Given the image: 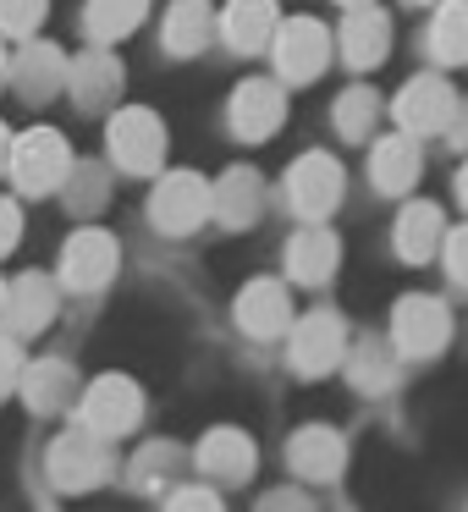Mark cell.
Returning a JSON list of instances; mask_svg holds the SVG:
<instances>
[{"mask_svg": "<svg viewBox=\"0 0 468 512\" xmlns=\"http://www.w3.org/2000/svg\"><path fill=\"white\" fill-rule=\"evenodd\" d=\"M408 177H413V149L408 144H386L380 149V182L391 188V182H408Z\"/></svg>", "mask_w": 468, "mask_h": 512, "instance_id": "3957f363", "label": "cell"}, {"mask_svg": "<svg viewBox=\"0 0 468 512\" xmlns=\"http://www.w3.org/2000/svg\"><path fill=\"white\" fill-rule=\"evenodd\" d=\"M435 50H441L446 61L468 56V6H452V12L441 17V28H435Z\"/></svg>", "mask_w": 468, "mask_h": 512, "instance_id": "6da1fadb", "label": "cell"}, {"mask_svg": "<svg viewBox=\"0 0 468 512\" xmlns=\"http://www.w3.org/2000/svg\"><path fill=\"white\" fill-rule=\"evenodd\" d=\"M56 166H61V144H56V138H34V144H28V155H23V177L39 188V182L56 177Z\"/></svg>", "mask_w": 468, "mask_h": 512, "instance_id": "7a4b0ae2", "label": "cell"}, {"mask_svg": "<svg viewBox=\"0 0 468 512\" xmlns=\"http://www.w3.org/2000/svg\"><path fill=\"white\" fill-rule=\"evenodd\" d=\"M452 276H457V281H468V232H457V237H452Z\"/></svg>", "mask_w": 468, "mask_h": 512, "instance_id": "277c9868", "label": "cell"}, {"mask_svg": "<svg viewBox=\"0 0 468 512\" xmlns=\"http://www.w3.org/2000/svg\"><path fill=\"white\" fill-rule=\"evenodd\" d=\"M457 188H463V199H468V171H463V182H457Z\"/></svg>", "mask_w": 468, "mask_h": 512, "instance_id": "5b68a950", "label": "cell"}]
</instances>
